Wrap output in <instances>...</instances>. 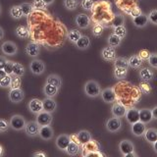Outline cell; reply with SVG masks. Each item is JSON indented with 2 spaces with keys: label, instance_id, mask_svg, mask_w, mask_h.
Instances as JSON below:
<instances>
[{
  "label": "cell",
  "instance_id": "cell-1",
  "mask_svg": "<svg viewBox=\"0 0 157 157\" xmlns=\"http://www.w3.org/2000/svg\"><path fill=\"white\" fill-rule=\"evenodd\" d=\"M83 92L87 97L90 98H96L100 96L101 92V87L96 81L94 80H90L87 81L85 86H83Z\"/></svg>",
  "mask_w": 157,
  "mask_h": 157
},
{
  "label": "cell",
  "instance_id": "cell-2",
  "mask_svg": "<svg viewBox=\"0 0 157 157\" xmlns=\"http://www.w3.org/2000/svg\"><path fill=\"white\" fill-rule=\"evenodd\" d=\"M26 119L24 118V116L20 114H15L11 118H10L9 124L10 128L14 131H23L26 126Z\"/></svg>",
  "mask_w": 157,
  "mask_h": 157
},
{
  "label": "cell",
  "instance_id": "cell-3",
  "mask_svg": "<svg viewBox=\"0 0 157 157\" xmlns=\"http://www.w3.org/2000/svg\"><path fill=\"white\" fill-rule=\"evenodd\" d=\"M122 126L123 123L121 118L114 117V116L107 119L105 122V128L109 132H118L119 131H121Z\"/></svg>",
  "mask_w": 157,
  "mask_h": 157
},
{
  "label": "cell",
  "instance_id": "cell-4",
  "mask_svg": "<svg viewBox=\"0 0 157 157\" xmlns=\"http://www.w3.org/2000/svg\"><path fill=\"white\" fill-rule=\"evenodd\" d=\"M29 71H31L33 75L39 76L42 75L45 71V64L42 60H39V59H33L29 63Z\"/></svg>",
  "mask_w": 157,
  "mask_h": 157
},
{
  "label": "cell",
  "instance_id": "cell-5",
  "mask_svg": "<svg viewBox=\"0 0 157 157\" xmlns=\"http://www.w3.org/2000/svg\"><path fill=\"white\" fill-rule=\"evenodd\" d=\"M36 121L37 122V124L39 126H49L52 124L53 117L52 113H49L42 110L41 112H39L38 114L36 115Z\"/></svg>",
  "mask_w": 157,
  "mask_h": 157
},
{
  "label": "cell",
  "instance_id": "cell-6",
  "mask_svg": "<svg viewBox=\"0 0 157 157\" xmlns=\"http://www.w3.org/2000/svg\"><path fill=\"white\" fill-rule=\"evenodd\" d=\"M74 22H75V25L78 28V29H87L88 27L90 26V18L87 16L86 14H78L77 16L74 19Z\"/></svg>",
  "mask_w": 157,
  "mask_h": 157
},
{
  "label": "cell",
  "instance_id": "cell-7",
  "mask_svg": "<svg viewBox=\"0 0 157 157\" xmlns=\"http://www.w3.org/2000/svg\"><path fill=\"white\" fill-rule=\"evenodd\" d=\"M39 126L37 124L36 121H29L26 123V126H25V132L26 135L29 137H36L38 136V132H39Z\"/></svg>",
  "mask_w": 157,
  "mask_h": 157
},
{
  "label": "cell",
  "instance_id": "cell-8",
  "mask_svg": "<svg viewBox=\"0 0 157 157\" xmlns=\"http://www.w3.org/2000/svg\"><path fill=\"white\" fill-rule=\"evenodd\" d=\"M1 51L5 55L8 56H14L18 53V46L16 45V43H14L13 41H5L2 43L1 45Z\"/></svg>",
  "mask_w": 157,
  "mask_h": 157
},
{
  "label": "cell",
  "instance_id": "cell-9",
  "mask_svg": "<svg viewBox=\"0 0 157 157\" xmlns=\"http://www.w3.org/2000/svg\"><path fill=\"white\" fill-rule=\"evenodd\" d=\"M28 110L33 115L38 114L39 112H41L43 110L42 100H39L38 98H32L28 102Z\"/></svg>",
  "mask_w": 157,
  "mask_h": 157
},
{
  "label": "cell",
  "instance_id": "cell-10",
  "mask_svg": "<svg viewBox=\"0 0 157 157\" xmlns=\"http://www.w3.org/2000/svg\"><path fill=\"white\" fill-rule=\"evenodd\" d=\"M9 100L13 102V103H20L21 101L24 100L25 98V92L21 87L20 88H13V90H10L9 91Z\"/></svg>",
  "mask_w": 157,
  "mask_h": 157
},
{
  "label": "cell",
  "instance_id": "cell-11",
  "mask_svg": "<svg viewBox=\"0 0 157 157\" xmlns=\"http://www.w3.org/2000/svg\"><path fill=\"white\" fill-rule=\"evenodd\" d=\"M101 57L103 60H105L107 62H113L117 57V52L115 47H112L110 45L104 47L101 51Z\"/></svg>",
  "mask_w": 157,
  "mask_h": 157
},
{
  "label": "cell",
  "instance_id": "cell-12",
  "mask_svg": "<svg viewBox=\"0 0 157 157\" xmlns=\"http://www.w3.org/2000/svg\"><path fill=\"white\" fill-rule=\"evenodd\" d=\"M100 96L103 102L105 103H113L116 100V93L112 87H106L104 90H101Z\"/></svg>",
  "mask_w": 157,
  "mask_h": 157
},
{
  "label": "cell",
  "instance_id": "cell-13",
  "mask_svg": "<svg viewBox=\"0 0 157 157\" xmlns=\"http://www.w3.org/2000/svg\"><path fill=\"white\" fill-rule=\"evenodd\" d=\"M126 120L130 125L134 124V123L140 121V110L136 109L135 107H131L126 111Z\"/></svg>",
  "mask_w": 157,
  "mask_h": 157
},
{
  "label": "cell",
  "instance_id": "cell-14",
  "mask_svg": "<svg viewBox=\"0 0 157 157\" xmlns=\"http://www.w3.org/2000/svg\"><path fill=\"white\" fill-rule=\"evenodd\" d=\"M119 151L123 156H125L130 152L135 151V144L130 140H122L119 142Z\"/></svg>",
  "mask_w": 157,
  "mask_h": 157
},
{
  "label": "cell",
  "instance_id": "cell-15",
  "mask_svg": "<svg viewBox=\"0 0 157 157\" xmlns=\"http://www.w3.org/2000/svg\"><path fill=\"white\" fill-rule=\"evenodd\" d=\"M145 130H146V124H144V123H142L140 121H137L131 125L132 134L136 137H140L144 136Z\"/></svg>",
  "mask_w": 157,
  "mask_h": 157
},
{
  "label": "cell",
  "instance_id": "cell-16",
  "mask_svg": "<svg viewBox=\"0 0 157 157\" xmlns=\"http://www.w3.org/2000/svg\"><path fill=\"white\" fill-rule=\"evenodd\" d=\"M70 136L66 135V134H62V135H59L56 137V140H55V145L56 147L61 151H65L66 147L68 146L69 142H70Z\"/></svg>",
  "mask_w": 157,
  "mask_h": 157
},
{
  "label": "cell",
  "instance_id": "cell-17",
  "mask_svg": "<svg viewBox=\"0 0 157 157\" xmlns=\"http://www.w3.org/2000/svg\"><path fill=\"white\" fill-rule=\"evenodd\" d=\"M38 136L43 140H50L54 136V131L50 127V125L40 126V128H39V132H38Z\"/></svg>",
  "mask_w": 157,
  "mask_h": 157
},
{
  "label": "cell",
  "instance_id": "cell-18",
  "mask_svg": "<svg viewBox=\"0 0 157 157\" xmlns=\"http://www.w3.org/2000/svg\"><path fill=\"white\" fill-rule=\"evenodd\" d=\"M127 111V108L125 105H123L120 102H113V105L111 107V113L112 116L114 117H118V118H123L125 117Z\"/></svg>",
  "mask_w": 157,
  "mask_h": 157
},
{
  "label": "cell",
  "instance_id": "cell-19",
  "mask_svg": "<svg viewBox=\"0 0 157 157\" xmlns=\"http://www.w3.org/2000/svg\"><path fill=\"white\" fill-rule=\"evenodd\" d=\"M139 75H140V78L141 82H149L150 81H152L154 78V72L151 70L150 68H141L140 72H139Z\"/></svg>",
  "mask_w": 157,
  "mask_h": 157
},
{
  "label": "cell",
  "instance_id": "cell-20",
  "mask_svg": "<svg viewBox=\"0 0 157 157\" xmlns=\"http://www.w3.org/2000/svg\"><path fill=\"white\" fill-rule=\"evenodd\" d=\"M25 52H26L27 55L31 56L33 58H36L39 55L40 47H39V45L36 42H29L28 43L26 48H25Z\"/></svg>",
  "mask_w": 157,
  "mask_h": 157
},
{
  "label": "cell",
  "instance_id": "cell-21",
  "mask_svg": "<svg viewBox=\"0 0 157 157\" xmlns=\"http://www.w3.org/2000/svg\"><path fill=\"white\" fill-rule=\"evenodd\" d=\"M42 107L44 111L53 113L57 109V102L51 97H45L42 100Z\"/></svg>",
  "mask_w": 157,
  "mask_h": 157
},
{
  "label": "cell",
  "instance_id": "cell-22",
  "mask_svg": "<svg viewBox=\"0 0 157 157\" xmlns=\"http://www.w3.org/2000/svg\"><path fill=\"white\" fill-rule=\"evenodd\" d=\"M59 90H60V88H58L57 86H54L52 85H49V83L45 82V85L42 87V92H43V94L45 95V97L53 98L59 93Z\"/></svg>",
  "mask_w": 157,
  "mask_h": 157
},
{
  "label": "cell",
  "instance_id": "cell-23",
  "mask_svg": "<svg viewBox=\"0 0 157 157\" xmlns=\"http://www.w3.org/2000/svg\"><path fill=\"white\" fill-rule=\"evenodd\" d=\"M132 24L134 26L139 28V29H142L147 26L148 24V19H147V15L141 13L139 16H136L135 18H132Z\"/></svg>",
  "mask_w": 157,
  "mask_h": 157
},
{
  "label": "cell",
  "instance_id": "cell-24",
  "mask_svg": "<svg viewBox=\"0 0 157 157\" xmlns=\"http://www.w3.org/2000/svg\"><path fill=\"white\" fill-rule=\"evenodd\" d=\"M90 44H91V41L90 37L82 34V36L78 39V41L75 43V46L78 49H80V50H86V49L90 48Z\"/></svg>",
  "mask_w": 157,
  "mask_h": 157
},
{
  "label": "cell",
  "instance_id": "cell-25",
  "mask_svg": "<svg viewBox=\"0 0 157 157\" xmlns=\"http://www.w3.org/2000/svg\"><path fill=\"white\" fill-rule=\"evenodd\" d=\"M80 150H81V144H76L74 141H70L64 152L70 156H76L80 153Z\"/></svg>",
  "mask_w": 157,
  "mask_h": 157
},
{
  "label": "cell",
  "instance_id": "cell-26",
  "mask_svg": "<svg viewBox=\"0 0 157 157\" xmlns=\"http://www.w3.org/2000/svg\"><path fill=\"white\" fill-rule=\"evenodd\" d=\"M144 140L149 142V144H153L154 141H157V130L154 128H149V129H146L144 136Z\"/></svg>",
  "mask_w": 157,
  "mask_h": 157
},
{
  "label": "cell",
  "instance_id": "cell-27",
  "mask_svg": "<svg viewBox=\"0 0 157 157\" xmlns=\"http://www.w3.org/2000/svg\"><path fill=\"white\" fill-rule=\"evenodd\" d=\"M128 64H129V67L132 69H140L144 64V61L141 60L137 54H134L128 59Z\"/></svg>",
  "mask_w": 157,
  "mask_h": 157
},
{
  "label": "cell",
  "instance_id": "cell-28",
  "mask_svg": "<svg viewBox=\"0 0 157 157\" xmlns=\"http://www.w3.org/2000/svg\"><path fill=\"white\" fill-rule=\"evenodd\" d=\"M77 136L78 139V141H80V144H85L86 142H88L90 140H92L91 134L86 130H82L78 132H77Z\"/></svg>",
  "mask_w": 157,
  "mask_h": 157
},
{
  "label": "cell",
  "instance_id": "cell-29",
  "mask_svg": "<svg viewBox=\"0 0 157 157\" xmlns=\"http://www.w3.org/2000/svg\"><path fill=\"white\" fill-rule=\"evenodd\" d=\"M46 82L49 85H52L54 86H57L60 88L62 86V78L60 76H58L57 74H51L46 78Z\"/></svg>",
  "mask_w": 157,
  "mask_h": 157
},
{
  "label": "cell",
  "instance_id": "cell-30",
  "mask_svg": "<svg viewBox=\"0 0 157 157\" xmlns=\"http://www.w3.org/2000/svg\"><path fill=\"white\" fill-rule=\"evenodd\" d=\"M82 36V33L78 31V29H70V31L68 32L67 38H68V40L70 42H72L73 44H75L78 41V39L80 38Z\"/></svg>",
  "mask_w": 157,
  "mask_h": 157
},
{
  "label": "cell",
  "instance_id": "cell-31",
  "mask_svg": "<svg viewBox=\"0 0 157 157\" xmlns=\"http://www.w3.org/2000/svg\"><path fill=\"white\" fill-rule=\"evenodd\" d=\"M140 121L144 123V124H148L152 121V116H151V112L150 109H147V108H144V109L140 110Z\"/></svg>",
  "mask_w": 157,
  "mask_h": 157
},
{
  "label": "cell",
  "instance_id": "cell-32",
  "mask_svg": "<svg viewBox=\"0 0 157 157\" xmlns=\"http://www.w3.org/2000/svg\"><path fill=\"white\" fill-rule=\"evenodd\" d=\"M128 75V69H122V68H114L113 70V76L114 78L118 81L125 80Z\"/></svg>",
  "mask_w": 157,
  "mask_h": 157
},
{
  "label": "cell",
  "instance_id": "cell-33",
  "mask_svg": "<svg viewBox=\"0 0 157 157\" xmlns=\"http://www.w3.org/2000/svg\"><path fill=\"white\" fill-rule=\"evenodd\" d=\"M9 14H10V16L15 20H20L24 17L22 10L20 8V5H14V6H12L9 10Z\"/></svg>",
  "mask_w": 157,
  "mask_h": 157
},
{
  "label": "cell",
  "instance_id": "cell-34",
  "mask_svg": "<svg viewBox=\"0 0 157 157\" xmlns=\"http://www.w3.org/2000/svg\"><path fill=\"white\" fill-rule=\"evenodd\" d=\"M15 33L19 38L22 39H26L29 37V29L27 27L23 26V25H19V26L15 29Z\"/></svg>",
  "mask_w": 157,
  "mask_h": 157
},
{
  "label": "cell",
  "instance_id": "cell-35",
  "mask_svg": "<svg viewBox=\"0 0 157 157\" xmlns=\"http://www.w3.org/2000/svg\"><path fill=\"white\" fill-rule=\"evenodd\" d=\"M113 66L114 68H122V69H129V64H128V59L125 57H116L113 61Z\"/></svg>",
  "mask_w": 157,
  "mask_h": 157
},
{
  "label": "cell",
  "instance_id": "cell-36",
  "mask_svg": "<svg viewBox=\"0 0 157 157\" xmlns=\"http://www.w3.org/2000/svg\"><path fill=\"white\" fill-rule=\"evenodd\" d=\"M123 38H121L120 36H116L115 33H111L109 36H108L107 39V42H108V45H110L112 47H118L122 43Z\"/></svg>",
  "mask_w": 157,
  "mask_h": 157
},
{
  "label": "cell",
  "instance_id": "cell-37",
  "mask_svg": "<svg viewBox=\"0 0 157 157\" xmlns=\"http://www.w3.org/2000/svg\"><path fill=\"white\" fill-rule=\"evenodd\" d=\"M20 8L22 10V13H23V16L24 17H28L29 16L33 11V4L32 3H28V2H24L20 4Z\"/></svg>",
  "mask_w": 157,
  "mask_h": 157
},
{
  "label": "cell",
  "instance_id": "cell-38",
  "mask_svg": "<svg viewBox=\"0 0 157 157\" xmlns=\"http://www.w3.org/2000/svg\"><path fill=\"white\" fill-rule=\"evenodd\" d=\"M25 72H26V69H25V67L22 65V64L15 62L12 76H17V77H21L22 78L25 75Z\"/></svg>",
  "mask_w": 157,
  "mask_h": 157
},
{
  "label": "cell",
  "instance_id": "cell-39",
  "mask_svg": "<svg viewBox=\"0 0 157 157\" xmlns=\"http://www.w3.org/2000/svg\"><path fill=\"white\" fill-rule=\"evenodd\" d=\"M63 4L64 7L69 10V11H74V10H76L78 7L80 1L78 0H64Z\"/></svg>",
  "mask_w": 157,
  "mask_h": 157
},
{
  "label": "cell",
  "instance_id": "cell-40",
  "mask_svg": "<svg viewBox=\"0 0 157 157\" xmlns=\"http://www.w3.org/2000/svg\"><path fill=\"white\" fill-rule=\"evenodd\" d=\"M124 24H125V17L121 14H117L111 21V27L116 28V27L124 26Z\"/></svg>",
  "mask_w": 157,
  "mask_h": 157
},
{
  "label": "cell",
  "instance_id": "cell-41",
  "mask_svg": "<svg viewBox=\"0 0 157 157\" xmlns=\"http://www.w3.org/2000/svg\"><path fill=\"white\" fill-rule=\"evenodd\" d=\"M113 33H115L116 36H120L121 38H125L127 36V29L125 26H120L113 28Z\"/></svg>",
  "mask_w": 157,
  "mask_h": 157
},
{
  "label": "cell",
  "instance_id": "cell-42",
  "mask_svg": "<svg viewBox=\"0 0 157 157\" xmlns=\"http://www.w3.org/2000/svg\"><path fill=\"white\" fill-rule=\"evenodd\" d=\"M32 4L34 10H43V11L47 10V5L42 0H33Z\"/></svg>",
  "mask_w": 157,
  "mask_h": 157
},
{
  "label": "cell",
  "instance_id": "cell-43",
  "mask_svg": "<svg viewBox=\"0 0 157 157\" xmlns=\"http://www.w3.org/2000/svg\"><path fill=\"white\" fill-rule=\"evenodd\" d=\"M80 5L83 10L91 11V9L93 8V5H94V2H93V0H81Z\"/></svg>",
  "mask_w": 157,
  "mask_h": 157
},
{
  "label": "cell",
  "instance_id": "cell-44",
  "mask_svg": "<svg viewBox=\"0 0 157 157\" xmlns=\"http://www.w3.org/2000/svg\"><path fill=\"white\" fill-rule=\"evenodd\" d=\"M22 83L21 77H17V76H12V80H11V86H10V90H13V88H20Z\"/></svg>",
  "mask_w": 157,
  "mask_h": 157
},
{
  "label": "cell",
  "instance_id": "cell-45",
  "mask_svg": "<svg viewBox=\"0 0 157 157\" xmlns=\"http://www.w3.org/2000/svg\"><path fill=\"white\" fill-rule=\"evenodd\" d=\"M14 64L15 62L14 61H11V60H7L6 64H5V66L3 68L4 72L6 73V75H9V76H12L13 74V68H14Z\"/></svg>",
  "mask_w": 157,
  "mask_h": 157
},
{
  "label": "cell",
  "instance_id": "cell-46",
  "mask_svg": "<svg viewBox=\"0 0 157 157\" xmlns=\"http://www.w3.org/2000/svg\"><path fill=\"white\" fill-rule=\"evenodd\" d=\"M140 90L144 93V94H150L151 90H152V87L150 85H148V82H142L140 85Z\"/></svg>",
  "mask_w": 157,
  "mask_h": 157
},
{
  "label": "cell",
  "instance_id": "cell-47",
  "mask_svg": "<svg viewBox=\"0 0 157 157\" xmlns=\"http://www.w3.org/2000/svg\"><path fill=\"white\" fill-rule=\"evenodd\" d=\"M147 19H148V22H150L152 25L156 26L157 25V10L152 9L149 12V14L147 15Z\"/></svg>",
  "mask_w": 157,
  "mask_h": 157
},
{
  "label": "cell",
  "instance_id": "cell-48",
  "mask_svg": "<svg viewBox=\"0 0 157 157\" xmlns=\"http://www.w3.org/2000/svg\"><path fill=\"white\" fill-rule=\"evenodd\" d=\"M147 62H148L149 66L153 69H156L157 68V54L155 52L153 53H150V55L147 59Z\"/></svg>",
  "mask_w": 157,
  "mask_h": 157
},
{
  "label": "cell",
  "instance_id": "cell-49",
  "mask_svg": "<svg viewBox=\"0 0 157 157\" xmlns=\"http://www.w3.org/2000/svg\"><path fill=\"white\" fill-rule=\"evenodd\" d=\"M11 80H12V76L6 75L4 78H2L0 81V87L3 88H10V86H11Z\"/></svg>",
  "mask_w": 157,
  "mask_h": 157
},
{
  "label": "cell",
  "instance_id": "cell-50",
  "mask_svg": "<svg viewBox=\"0 0 157 157\" xmlns=\"http://www.w3.org/2000/svg\"><path fill=\"white\" fill-rule=\"evenodd\" d=\"M102 33H103V27L99 24H96L93 26L92 28V34L95 37H99L102 36Z\"/></svg>",
  "mask_w": 157,
  "mask_h": 157
},
{
  "label": "cell",
  "instance_id": "cell-51",
  "mask_svg": "<svg viewBox=\"0 0 157 157\" xmlns=\"http://www.w3.org/2000/svg\"><path fill=\"white\" fill-rule=\"evenodd\" d=\"M10 128V124L7 120L5 119H0V132H4L8 131Z\"/></svg>",
  "mask_w": 157,
  "mask_h": 157
},
{
  "label": "cell",
  "instance_id": "cell-52",
  "mask_svg": "<svg viewBox=\"0 0 157 157\" xmlns=\"http://www.w3.org/2000/svg\"><path fill=\"white\" fill-rule=\"evenodd\" d=\"M137 55L140 57V59L142 61H144V60H147V59H148V57L150 55V52L147 50V49H141Z\"/></svg>",
  "mask_w": 157,
  "mask_h": 157
},
{
  "label": "cell",
  "instance_id": "cell-53",
  "mask_svg": "<svg viewBox=\"0 0 157 157\" xmlns=\"http://www.w3.org/2000/svg\"><path fill=\"white\" fill-rule=\"evenodd\" d=\"M142 12H141V10L139 8V7H136V8H132L131 11L129 12V14L131 15V16L132 17V18H135V17H136V16H139L140 14H141Z\"/></svg>",
  "mask_w": 157,
  "mask_h": 157
},
{
  "label": "cell",
  "instance_id": "cell-54",
  "mask_svg": "<svg viewBox=\"0 0 157 157\" xmlns=\"http://www.w3.org/2000/svg\"><path fill=\"white\" fill-rule=\"evenodd\" d=\"M46 155L47 154L43 151H36V152H33L32 154V156H33V157H45Z\"/></svg>",
  "mask_w": 157,
  "mask_h": 157
},
{
  "label": "cell",
  "instance_id": "cell-55",
  "mask_svg": "<svg viewBox=\"0 0 157 157\" xmlns=\"http://www.w3.org/2000/svg\"><path fill=\"white\" fill-rule=\"evenodd\" d=\"M7 62V59L5 56H0V69H3L5 64Z\"/></svg>",
  "mask_w": 157,
  "mask_h": 157
},
{
  "label": "cell",
  "instance_id": "cell-56",
  "mask_svg": "<svg viewBox=\"0 0 157 157\" xmlns=\"http://www.w3.org/2000/svg\"><path fill=\"white\" fill-rule=\"evenodd\" d=\"M156 111H157V106H154V107L150 110V112H151V116H152V120H156V118H157V116H156Z\"/></svg>",
  "mask_w": 157,
  "mask_h": 157
},
{
  "label": "cell",
  "instance_id": "cell-57",
  "mask_svg": "<svg viewBox=\"0 0 157 157\" xmlns=\"http://www.w3.org/2000/svg\"><path fill=\"white\" fill-rule=\"evenodd\" d=\"M70 140H71V141H74V142H76V144H80V141H78V136H77V134L71 135V136H70Z\"/></svg>",
  "mask_w": 157,
  "mask_h": 157
},
{
  "label": "cell",
  "instance_id": "cell-58",
  "mask_svg": "<svg viewBox=\"0 0 157 157\" xmlns=\"http://www.w3.org/2000/svg\"><path fill=\"white\" fill-rule=\"evenodd\" d=\"M125 157H137V154L136 153L135 151H132V152H130V153L126 154Z\"/></svg>",
  "mask_w": 157,
  "mask_h": 157
},
{
  "label": "cell",
  "instance_id": "cell-59",
  "mask_svg": "<svg viewBox=\"0 0 157 157\" xmlns=\"http://www.w3.org/2000/svg\"><path fill=\"white\" fill-rule=\"evenodd\" d=\"M5 76H6V73L4 72L3 69H0V81H1L2 78H4Z\"/></svg>",
  "mask_w": 157,
  "mask_h": 157
},
{
  "label": "cell",
  "instance_id": "cell-60",
  "mask_svg": "<svg viewBox=\"0 0 157 157\" xmlns=\"http://www.w3.org/2000/svg\"><path fill=\"white\" fill-rule=\"evenodd\" d=\"M5 155V150H4V147L0 144V157H2Z\"/></svg>",
  "mask_w": 157,
  "mask_h": 157
},
{
  "label": "cell",
  "instance_id": "cell-61",
  "mask_svg": "<svg viewBox=\"0 0 157 157\" xmlns=\"http://www.w3.org/2000/svg\"><path fill=\"white\" fill-rule=\"evenodd\" d=\"M4 36H5V33H4V29L0 27V40L1 39H3V37H4Z\"/></svg>",
  "mask_w": 157,
  "mask_h": 157
},
{
  "label": "cell",
  "instance_id": "cell-62",
  "mask_svg": "<svg viewBox=\"0 0 157 157\" xmlns=\"http://www.w3.org/2000/svg\"><path fill=\"white\" fill-rule=\"evenodd\" d=\"M42 1L45 3L47 6L48 5H51V4H53V2H54V0H42Z\"/></svg>",
  "mask_w": 157,
  "mask_h": 157
},
{
  "label": "cell",
  "instance_id": "cell-63",
  "mask_svg": "<svg viewBox=\"0 0 157 157\" xmlns=\"http://www.w3.org/2000/svg\"><path fill=\"white\" fill-rule=\"evenodd\" d=\"M152 146H153V149H154V152L155 153H157V148H156V145H157V141H154L153 144H151Z\"/></svg>",
  "mask_w": 157,
  "mask_h": 157
},
{
  "label": "cell",
  "instance_id": "cell-64",
  "mask_svg": "<svg viewBox=\"0 0 157 157\" xmlns=\"http://www.w3.org/2000/svg\"><path fill=\"white\" fill-rule=\"evenodd\" d=\"M1 13H2V9H1V5H0V15H1Z\"/></svg>",
  "mask_w": 157,
  "mask_h": 157
}]
</instances>
